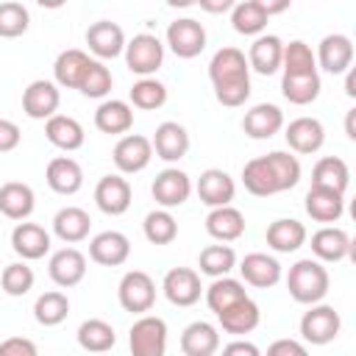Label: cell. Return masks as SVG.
I'll use <instances>...</instances> for the list:
<instances>
[{
  "instance_id": "obj_23",
  "label": "cell",
  "mask_w": 356,
  "mask_h": 356,
  "mask_svg": "<svg viewBox=\"0 0 356 356\" xmlns=\"http://www.w3.org/2000/svg\"><path fill=\"white\" fill-rule=\"evenodd\" d=\"M284 128V111L275 103H256L242 117V131L250 139H270Z\"/></svg>"
},
{
  "instance_id": "obj_17",
  "label": "cell",
  "mask_w": 356,
  "mask_h": 356,
  "mask_svg": "<svg viewBox=\"0 0 356 356\" xmlns=\"http://www.w3.org/2000/svg\"><path fill=\"white\" fill-rule=\"evenodd\" d=\"M11 248L19 259L36 261V259L50 253V234L39 222H22L19 220L11 231Z\"/></svg>"
},
{
  "instance_id": "obj_50",
  "label": "cell",
  "mask_w": 356,
  "mask_h": 356,
  "mask_svg": "<svg viewBox=\"0 0 356 356\" xmlns=\"http://www.w3.org/2000/svg\"><path fill=\"white\" fill-rule=\"evenodd\" d=\"M0 356H36V345L25 337H8L0 342Z\"/></svg>"
},
{
  "instance_id": "obj_48",
  "label": "cell",
  "mask_w": 356,
  "mask_h": 356,
  "mask_svg": "<svg viewBox=\"0 0 356 356\" xmlns=\"http://www.w3.org/2000/svg\"><path fill=\"white\" fill-rule=\"evenodd\" d=\"M33 281H36V275H33V270L25 264V259L8 264V267L0 273V286H3V292L11 295V298L28 295V292L33 289Z\"/></svg>"
},
{
  "instance_id": "obj_53",
  "label": "cell",
  "mask_w": 356,
  "mask_h": 356,
  "mask_svg": "<svg viewBox=\"0 0 356 356\" xmlns=\"http://www.w3.org/2000/svg\"><path fill=\"white\" fill-rule=\"evenodd\" d=\"M197 6L206 11V14H225L236 6V0H197Z\"/></svg>"
},
{
  "instance_id": "obj_18",
  "label": "cell",
  "mask_w": 356,
  "mask_h": 356,
  "mask_svg": "<svg viewBox=\"0 0 356 356\" xmlns=\"http://www.w3.org/2000/svg\"><path fill=\"white\" fill-rule=\"evenodd\" d=\"M47 273H50L56 286L70 289V286L83 281V275H86V256L78 248H61V250H56L50 256Z\"/></svg>"
},
{
  "instance_id": "obj_3",
  "label": "cell",
  "mask_w": 356,
  "mask_h": 356,
  "mask_svg": "<svg viewBox=\"0 0 356 356\" xmlns=\"http://www.w3.org/2000/svg\"><path fill=\"white\" fill-rule=\"evenodd\" d=\"M328 286H331V278L320 259H300L289 267L286 289H289L292 300H298L303 306L317 303L328 295Z\"/></svg>"
},
{
  "instance_id": "obj_13",
  "label": "cell",
  "mask_w": 356,
  "mask_h": 356,
  "mask_svg": "<svg viewBox=\"0 0 356 356\" xmlns=\"http://www.w3.org/2000/svg\"><path fill=\"white\" fill-rule=\"evenodd\" d=\"M317 70H325L331 75H342L353 64V42L345 33H328L317 44Z\"/></svg>"
},
{
  "instance_id": "obj_5",
  "label": "cell",
  "mask_w": 356,
  "mask_h": 356,
  "mask_svg": "<svg viewBox=\"0 0 356 356\" xmlns=\"http://www.w3.org/2000/svg\"><path fill=\"white\" fill-rule=\"evenodd\" d=\"M120 306L131 314H145L156 303V281L145 270H128L117 286Z\"/></svg>"
},
{
  "instance_id": "obj_46",
  "label": "cell",
  "mask_w": 356,
  "mask_h": 356,
  "mask_svg": "<svg viewBox=\"0 0 356 356\" xmlns=\"http://www.w3.org/2000/svg\"><path fill=\"white\" fill-rule=\"evenodd\" d=\"M111 83H114L111 70L100 58H92L86 72H83V78H81V83H78V92L83 97H95L97 100V97H106L111 92Z\"/></svg>"
},
{
  "instance_id": "obj_37",
  "label": "cell",
  "mask_w": 356,
  "mask_h": 356,
  "mask_svg": "<svg viewBox=\"0 0 356 356\" xmlns=\"http://www.w3.org/2000/svg\"><path fill=\"white\" fill-rule=\"evenodd\" d=\"M78 345L89 353H106L117 345V334H114V325L100 320V317H92V320H83L78 325Z\"/></svg>"
},
{
  "instance_id": "obj_16",
  "label": "cell",
  "mask_w": 356,
  "mask_h": 356,
  "mask_svg": "<svg viewBox=\"0 0 356 356\" xmlns=\"http://www.w3.org/2000/svg\"><path fill=\"white\" fill-rule=\"evenodd\" d=\"M95 203L108 217L125 214L131 206V184L122 175H103L95 186Z\"/></svg>"
},
{
  "instance_id": "obj_25",
  "label": "cell",
  "mask_w": 356,
  "mask_h": 356,
  "mask_svg": "<svg viewBox=\"0 0 356 356\" xmlns=\"http://www.w3.org/2000/svg\"><path fill=\"white\" fill-rule=\"evenodd\" d=\"M44 181L56 195H75L83 186V170L75 159L56 156V159H50V164L44 170Z\"/></svg>"
},
{
  "instance_id": "obj_22",
  "label": "cell",
  "mask_w": 356,
  "mask_h": 356,
  "mask_svg": "<svg viewBox=\"0 0 356 356\" xmlns=\"http://www.w3.org/2000/svg\"><path fill=\"white\" fill-rule=\"evenodd\" d=\"M306 214L314 222H337L345 211V192L328 189V186H317L312 184V189L306 192Z\"/></svg>"
},
{
  "instance_id": "obj_11",
  "label": "cell",
  "mask_w": 356,
  "mask_h": 356,
  "mask_svg": "<svg viewBox=\"0 0 356 356\" xmlns=\"http://www.w3.org/2000/svg\"><path fill=\"white\" fill-rule=\"evenodd\" d=\"M164 298L172 306H195L203 295V284H200V273H195L192 267H172L164 281H161Z\"/></svg>"
},
{
  "instance_id": "obj_1",
  "label": "cell",
  "mask_w": 356,
  "mask_h": 356,
  "mask_svg": "<svg viewBox=\"0 0 356 356\" xmlns=\"http://www.w3.org/2000/svg\"><path fill=\"white\" fill-rule=\"evenodd\" d=\"M300 181V161L286 150H273L267 156H256L242 167V184L256 197L281 195Z\"/></svg>"
},
{
  "instance_id": "obj_24",
  "label": "cell",
  "mask_w": 356,
  "mask_h": 356,
  "mask_svg": "<svg viewBox=\"0 0 356 356\" xmlns=\"http://www.w3.org/2000/svg\"><path fill=\"white\" fill-rule=\"evenodd\" d=\"M150 145H153V153L159 159H164V161L172 164V161H181L186 156V150H189V134H186V128L181 122L167 120V122H161L156 128Z\"/></svg>"
},
{
  "instance_id": "obj_35",
  "label": "cell",
  "mask_w": 356,
  "mask_h": 356,
  "mask_svg": "<svg viewBox=\"0 0 356 356\" xmlns=\"http://www.w3.org/2000/svg\"><path fill=\"white\" fill-rule=\"evenodd\" d=\"M89 61H92L89 53H83L78 47L61 50L56 56V61H53V78H56V83L64 86V89H78V83H81Z\"/></svg>"
},
{
  "instance_id": "obj_30",
  "label": "cell",
  "mask_w": 356,
  "mask_h": 356,
  "mask_svg": "<svg viewBox=\"0 0 356 356\" xmlns=\"http://www.w3.org/2000/svg\"><path fill=\"white\" fill-rule=\"evenodd\" d=\"M206 231L217 242H236L245 234V217L231 203L228 206H214L206 217Z\"/></svg>"
},
{
  "instance_id": "obj_15",
  "label": "cell",
  "mask_w": 356,
  "mask_h": 356,
  "mask_svg": "<svg viewBox=\"0 0 356 356\" xmlns=\"http://www.w3.org/2000/svg\"><path fill=\"white\" fill-rule=\"evenodd\" d=\"M131 256V239L122 231H100L89 242V259L103 267H120Z\"/></svg>"
},
{
  "instance_id": "obj_8",
  "label": "cell",
  "mask_w": 356,
  "mask_h": 356,
  "mask_svg": "<svg viewBox=\"0 0 356 356\" xmlns=\"http://www.w3.org/2000/svg\"><path fill=\"white\" fill-rule=\"evenodd\" d=\"M167 47L178 58H195L206 50V28L192 17L175 19L167 25Z\"/></svg>"
},
{
  "instance_id": "obj_9",
  "label": "cell",
  "mask_w": 356,
  "mask_h": 356,
  "mask_svg": "<svg viewBox=\"0 0 356 356\" xmlns=\"http://www.w3.org/2000/svg\"><path fill=\"white\" fill-rule=\"evenodd\" d=\"M111 159H114V167H117L120 172L134 175V172H142V170L150 164V159H153V145H150V139L142 136V134H125V136L114 145Z\"/></svg>"
},
{
  "instance_id": "obj_47",
  "label": "cell",
  "mask_w": 356,
  "mask_h": 356,
  "mask_svg": "<svg viewBox=\"0 0 356 356\" xmlns=\"http://www.w3.org/2000/svg\"><path fill=\"white\" fill-rule=\"evenodd\" d=\"M281 70L284 75H298V72H317V58L312 53V47L300 39L284 44V56H281Z\"/></svg>"
},
{
  "instance_id": "obj_29",
  "label": "cell",
  "mask_w": 356,
  "mask_h": 356,
  "mask_svg": "<svg viewBox=\"0 0 356 356\" xmlns=\"http://www.w3.org/2000/svg\"><path fill=\"white\" fill-rule=\"evenodd\" d=\"M239 273H242V281L256 289H270L281 281V264L267 253H248L239 264Z\"/></svg>"
},
{
  "instance_id": "obj_55",
  "label": "cell",
  "mask_w": 356,
  "mask_h": 356,
  "mask_svg": "<svg viewBox=\"0 0 356 356\" xmlns=\"http://www.w3.org/2000/svg\"><path fill=\"white\" fill-rule=\"evenodd\" d=\"M267 17H273V14H284L289 6H292V0H253Z\"/></svg>"
},
{
  "instance_id": "obj_54",
  "label": "cell",
  "mask_w": 356,
  "mask_h": 356,
  "mask_svg": "<svg viewBox=\"0 0 356 356\" xmlns=\"http://www.w3.org/2000/svg\"><path fill=\"white\" fill-rule=\"evenodd\" d=\"M222 353H228V356H234V353H245V356H259V348H256L253 342L236 339V342H228V345L222 348Z\"/></svg>"
},
{
  "instance_id": "obj_26",
  "label": "cell",
  "mask_w": 356,
  "mask_h": 356,
  "mask_svg": "<svg viewBox=\"0 0 356 356\" xmlns=\"http://www.w3.org/2000/svg\"><path fill=\"white\" fill-rule=\"evenodd\" d=\"M217 320H220V328H222L225 334L242 337V334H250V331L259 325L261 312H259L256 300H253L250 295H245L242 300H236V303H231L228 309H222V312L217 314Z\"/></svg>"
},
{
  "instance_id": "obj_52",
  "label": "cell",
  "mask_w": 356,
  "mask_h": 356,
  "mask_svg": "<svg viewBox=\"0 0 356 356\" xmlns=\"http://www.w3.org/2000/svg\"><path fill=\"white\" fill-rule=\"evenodd\" d=\"M270 356H303L306 353V345L303 342H295V339H275L270 348H267Z\"/></svg>"
},
{
  "instance_id": "obj_57",
  "label": "cell",
  "mask_w": 356,
  "mask_h": 356,
  "mask_svg": "<svg viewBox=\"0 0 356 356\" xmlns=\"http://www.w3.org/2000/svg\"><path fill=\"white\" fill-rule=\"evenodd\" d=\"M356 75H353V70H348V78H345V92H348V97H356Z\"/></svg>"
},
{
  "instance_id": "obj_34",
  "label": "cell",
  "mask_w": 356,
  "mask_h": 356,
  "mask_svg": "<svg viewBox=\"0 0 356 356\" xmlns=\"http://www.w3.org/2000/svg\"><path fill=\"white\" fill-rule=\"evenodd\" d=\"M181 350L184 356H211L220 350V334L211 323L195 320L181 334Z\"/></svg>"
},
{
  "instance_id": "obj_42",
  "label": "cell",
  "mask_w": 356,
  "mask_h": 356,
  "mask_svg": "<svg viewBox=\"0 0 356 356\" xmlns=\"http://www.w3.org/2000/svg\"><path fill=\"white\" fill-rule=\"evenodd\" d=\"M245 295H248V292H245V284H242V281L228 278V275H220V278H214V281L209 284V289H206V303H209V309H211L214 314H220L222 309H228L231 303L242 300Z\"/></svg>"
},
{
  "instance_id": "obj_6",
  "label": "cell",
  "mask_w": 356,
  "mask_h": 356,
  "mask_svg": "<svg viewBox=\"0 0 356 356\" xmlns=\"http://www.w3.org/2000/svg\"><path fill=\"white\" fill-rule=\"evenodd\" d=\"M128 345H131L134 356H164L167 323L156 314H142L128 331Z\"/></svg>"
},
{
  "instance_id": "obj_40",
  "label": "cell",
  "mask_w": 356,
  "mask_h": 356,
  "mask_svg": "<svg viewBox=\"0 0 356 356\" xmlns=\"http://www.w3.org/2000/svg\"><path fill=\"white\" fill-rule=\"evenodd\" d=\"M197 267L203 275L209 278H220V275H228L234 267H236V253L231 245H206L200 250V259H197Z\"/></svg>"
},
{
  "instance_id": "obj_31",
  "label": "cell",
  "mask_w": 356,
  "mask_h": 356,
  "mask_svg": "<svg viewBox=\"0 0 356 356\" xmlns=\"http://www.w3.org/2000/svg\"><path fill=\"white\" fill-rule=\"evenodd\" d=\"M36 195L22 181H8L0 186V214L8 220H28L33 214Z\"/></svg>"
},
{
  "instance_id": "obj_44",
  "label": "cell",
  "mask_w": 356,
  "mask_h": 356,
  "mask_svg": "<svg viewBox=\"0 0 356 356\" xmlns=\"http://www.w3.org/2000/svg\"><path fill=\"white\" fill-rule=\"evenodd\" d=\"M128 97H131V106H136L142 111H156V108H161L167 103V86L161 81L145 75V78H139L131 86V95Z\"/></svg>"
},
{
  "instance_id": "obj_43",
  "label": "cell",
  "mask_w": 356,
  "mask_h": 356,
  "mask_svg": "<svg viewBox=\"0 0 356 356\" xmlns=\"http://www.w3.org/2000/svg\"><path fill=\"white\" fill-rule=\"evenodd\" d=\"M267 19H270V17H267L253 0H242V3H236V6L231 8V25H234V31L242 33V36H259V33H264Z\"/></svg>"
},
{
  "instance_id": "obj_45",
  "label": "cell",
  "mask_w": 356,
  "mask_h": 356,
  "mask_svg": "<svg viewBox=\"0 0 356 356\" xmlns=\"http://www.w3.org/2000/svg\"><path fill=\"white\" fill-rule=\"evenodd\" d=\"M142 231H145V239L150 245H170L178 236V222L170 214V209H156L145 217Z\"/></svg>"
},
{
  "instance_id": "obj_39",
  "label": "cell",
  "mask_w": 356,
  "mask_h": 356,
  "mask_svg": "<svg viewBox=\"0 0 356 356\" xmlns=\"http://www.w3.org/2000/svg\"><path fill=\"white\" fill-rule=\"evenodd\" d=\"M312 184L345 192L348 184H350V170L339 156H323L312 170Z\"/></svg>"
},
{
  "instance_id": "obj_59",
  "label": "cell",
  "mask_w": 356,
  "mask_h": 356,
  "mask_svg": "<svg viewBox=\"0 0 356 356\" xmlns=\"http://www.w3.org/2000/svg\"><path fill=\"white\" fill-rule=\"evenodd\" d=\"M36 3H39L42 8H50V11H53V8H61V6H67V0H36Z\"/></svg>"
},
{
  "instance_id": "obj_27",
  "label": "cell",
  "mask_w": 356,
  "mask_h": 356,
  "mask_svg": "<svg viewBox=\"0 0 356 356\" xmlns=\"http://www.w3.org/2000/svg\"><path fill=\"white\" fill-rule=\"evenodd\" d=\"M281 56H284V42L275 33H259L248 50V64L259 75H273L281 70Z\"/></svg>"
},
{
  "instance_id": "obj_49",
  "label": "cell",
  "mask_w": 356,
  "mask_h": 356,
  "mask_svg": "<svg viewBox=\"0 0 356 356\" xmlns=\"http://www.w3.org/2000/svg\"><path fill=\"white\" fill-rule=\"evenodd\" d=\"M31 25V14L22 3L6 0L0 3V39H17L28 31Z\"/></svg>"
},
{
  "instance_id": "obj_7",
  "label": "cell",
  "mask_w": 356,
  "mask_h": 356,
  "mask_svg": "<svg viewBox=\"0 0 356 356\" xmlns=\"http://www.w3.org/2000/svg\"><path fill=\"white\" fill-rule=\"evenodd\" d=\"M125 64L134 75H153L164 64V44L153 33H136L131 42H125Z\"/></svg>"
},
{
  "instance_id": "obj_56",
  "label": "cell",
  "mask_w": 356,
  "mask_h": 356,
  "mask_svg": "<svg viewBox=\"0 0 356 356\" xmlns=\"http://www.w3.org/2000/svg\"><path fill=\"white\" fill-rule=\"evenodd\" d=\"M356 108H350L348 111V117H345V134H348V139H356Z\"/></svg>"
},
{
  "instance_id": "obj_32",
  "label": "cell",
  "mask_w": 356,
  "mask_h": 356,
  "mask_svg": "<svg viewBox=\"0 0 356 356\" xmlns=\"http://www.w3.org/2000/svg\"><path fill=\"white\" fill-rule=\"evenodd\" d=\"M89 228H92V217L81 206H64L53 217V234L67 245L83 242L89 236Z\"/></svg>"
},
{
  "instance_id": "obj_38",
  "label": "cell",
  "mask_w": 356,
  "mask_h": 356,
  "mask_svg": "<svg viewBox=\"0 0 356 356\" xmlns=\"http://www.w3.org/2000/svg\"><path fill=\"white\" fill-rule=\"evenodd\" d=\"M281 95L292 106H309L320 97V72H298L281 78Z\"/></svg>"
},
{
  "instance_id": "obj_28",
  "label": "cell",
  "mask_w": 356,
  "mask_h": 356,
  "mask_svg": "<svg viewBox=\"0 0 356 356\" xmlns=\"http://www.w3.org/2000/svg\"><path fill=\"white\" fill-rule=\"evenodd\" d=\"M44 136H47V142H50L53 147L67 150V153L83 147V139H86L83 125H81L75 117H67V114H53V117H47V120H44Z\"/></svg>"
},
{
  "instance_id": "obj_20",
  "label": "cell",
  "mask_w": 356,
  "mask_h": 356,
  "mask_svg": "<svg viewBox=\"0 0 356 356\" xmlns=\"http://www.w3.org/2000/svg\"><path fill=\"white\" fill-rule=\"evenodd\" d=\"M195 189H197L200 203H206L209 209H214V206H228V203L234 200V195H236L234 178H231L225 170H217V167L203 170Z\"/></svg>"
},
{
  "instance_id": "obj_41",
  "label": "cell",
  "mask_w": 356,
  "mask_h": 356,
  "mask_svg": "<svg viewBox=\"0 0 356 356\" xmlns=\"http://www.w3.org/2000/svg\"><path fill=\"white\" fill-rule=\"evenodd\" d=\"M67 314H70V298L58 289L42 292L33 303V317L39 325H58L67 320Z\"/></svg>"
},
{
  "instance_id": "obj_14",
  "label": "cell",
  "mask_w": 356,
  "mask_h": 356,
  "mask_svg": "<svg viewBox=\"0 0 356 356\" xmlns=\"http://www.w3.org/2000/svg\"><path fill=\"white\" fill-rule=\"evenodd\" d=\"M86 44L89 53H95L100 61L117 58L125 50V31L111 19H97L86 28Z\"/></svg>"
},
{
  "instance_id": "obj_58",
  "label": "cell",
  "mask_w": 356,
  "mask_h": 356,
  "mask_svg": "<svg viewBox=\"0 0 356 356\" xmlns=\"http://www.w3.org/2000/svg\"><path fill=\"white\" fill-rule=\"evenodd\" d=\"M170 8H189V6H197V0H167Z\"/></svg>"
},
{
  "instance_id": "obj_4",
  "label": "cell",
  "mask_w": 356,
  "mask_h": 356,
  "mask_svg": "<svg viewBox=\"0 0 356 356\" xmlns=\"http://www.w3.org/2000/svg\"><path fill=\"white\" fill-rule=\"evenodd\" d=\"M342 328V317L334 306L328 303H309V312H303L300 317V337L309 345H328L339 337Z\"/></svg>"
},
{
  "instance_id": "obj_19",
  "label": "cell",
  "mask_w": 356,
  "mask_h": 356,
  "mask_svg": "<svg viewBox=\"0 0 356 356\" xmlns=\"http://www.w3.org/2000/svg\"><path fill=\"white\" fill-rule=\"evenodd\" d=\"M284 136H286V145H289L295 153L312 156V153H317V150L323 147V142H325V128H323V122H320L317 117H298V120H292V122L286 125Z\"/></svg>"
},
{
  "instance_id": "obj_33",
  "label": "cell",
  "mask_w": 356,
  "mask_h": 356,
  "mask_svg": "<svg viewBox=\"0 0 356 356\" xmlns=\"http://www.w3.org/2000/svg\"><path fill=\"white\" fill-rule=\"evenodd\" d=\"M267 245L275 250V253H295L298 248L306 245V225L292 220V217H281V220H273L267 225Z\"/></svg>"
},
{
  "instance_id": "obj_10",
  "label": "cell",
  "mask_w": 356,
  "mask_h": 356,
  "mask_svg": "<svg viewBox=\"0 0 356 356\" xmlns=\"http://www.w3.org/2000/svg\"><path fill=\"white\" fill-rule=\"evenodd\" d=\"M150 192H153V200H156L161 209H175V206H184V203L189 200V195H192V181H189V175H186L184 170L167 167V170H161V172L156 175Z\"/></svg>"
},
{
  "instance_id": "obj_21",
  "label": "cell",
  "mask_w": 356,
  "mask_h": 356,
  "mask_svg": "<svg viewBox=\"0 0 356 356\" xmlns=\"http://www.w3.org/2000/svg\"><path fill=\"white\" fill-rule=\"evenodd\" d=\"M350 250H353V242H350L348 231L339 228V225H323L312 234V253L320 261H334L337 264L345 256H350Z\"/></svg>"
},
{
  "instance_id": "obj_51",
  "label": "cell",
  "mask_w": 356,
  "mask_h": 356,
  "mask_svg": "<svg viewBox=\"0 0 356 356\" xmlns=\"http://www.w3.org/2000/svg\"><path fill=\"white\" fill-rule=\"evenodd\" d=\"M22 134H19V125L14 120H6L0 117V153H11L17 145H19Z\"/></svg>"
},
{
  "instance_id": "obj_36",
  "label": "cell",
  "mask_w": 356,
  "mask_h": 356,
  "mask_svg": "<svg viewBox=\"0 0 356 356\" xmlns=\"http://www.w3.org/2000/svg\"><path fill=\"white\" fill-rule=\"evenodd\" d=\"M134 125V108L125 100H103L95 111V128L103 134H128Z\"/></svg>"
},
{
  "instance_id": "obj_2",
  "label": "cell",
  "mask_w": 356,
  "mask_h": 356,
  "mask_svg": "<svg viewBox=\"0 0 356 356\" xmlns=\"http://www.w3.org/2000/svg\"><path fill=\"white\" fill-rule=\"evenodd\" d=\"M209 81L214 86V97L239 108L250 97V64L239 47H220L209 61Z\"/></svg>"
},
{
  "instance_id": "obj_12",
  "label": "cell",
  "mask_w": 356,
  "mask_h": 356,
  "mask_svg": "<svg viewBox=\"0 0 356 356\" xmlns=\"http://www.w3.org/2000/svg\"><path fill=\"white\" fill-rule=\"evenodd\" d=\"M58 103H61V92H58V83L56 81L36 78L22 92V111L31 120H47V117H53L58 111Z\"/></svg>"
}]
</instances>
